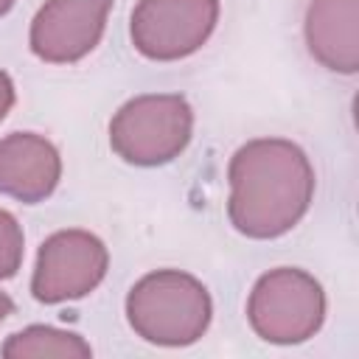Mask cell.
<instances>
[{
	"label": "cell",
	"instance_id": "4",
	"mask_svg": "<svg viewBox=\"0 0 359 359\" xmlns=\"http://www.w3.org/2000/svg\"><path fill=\"white\" fill-rule=\"evenodd\" d=\"M252 331L272 345H297L311 339L325 320V292L320 280L297 266L264 272L247 300Z\"/></svg>",
	"mask_w": 359,
	"mask_h": 359
},
{
	"label": "cell",
	"instance_id": "2",
	"mask_svg": "<svg viewBox=\"0 0 359 359\" xmlns=\"http://www.w3.org/2000/svg\"><path fill=\"white\" fill-rule=\"evenodd\" d=\"M210 314L213 303L202 280L180 269L149 272L126 294V320L132 331L163 348H185L202 339Z\"/></svg>",
	"mask_w": 359,
	"mask_h": 359
},
{
	"label": "cell",
	"instance_id": "13",
	"mask_svg": "<svg viewBox=\"0 0 359 359\" xmlns=\"http://www.w3.org/2000/svg\"><path fill=\"white\" fill-rule=\"evenodd\" d=\"M11 311H14V300H11L6 292H0V323H3Z\"/></svg>",
	"mask_w": 359,
	"mask_h": 359
},
{
	"label": "cell",
	"instance_id": "14",
	"mask_svg": "<svg viewBox=\"0 0 359 359\" xmlns=\"http://www.w3.org/2000/svg\"><path fill=\"white\" fill-rule=\"evenodd\" d=\"M14 3H17V0H0V17H3V14H8Z\"/></svg>",
	"mask_w": 359,
	"mask_h": 359
},
{
	"label": "cell",
	"instance_id": "7",
	"mask_svg": "<svg viewBox=\"0 0 359 359\" xmlns=\"http://www.w3.org/2000/svg\"><path fill=\"white\" fill-rule=\"evenodd\" d=\"M115 0H48L31 20V50L48 65L84 59L104 36Z\"/></svg>",
	"mask_w": 359,
	"mask_h": 359
},
{
	"label": "cell",
	"instance_id": "1",
	"mask_svg": "<svg viewBox=\"0 0 359 359\" xmlns=\"http://www.w3.org/2000/svg\"><path fill=\"white\" fill-rule=\"evenodd\" d=\"M227 182L230 224L258 241L289 233L314 199V168L306 151L283 137H258L236 149Z\"/></svg>",
	"mask_w": 359,
	"mask_h": 359
},
{
	"label": "cell",
	"instance_id": "10",
	"mask_svg": "<svg viewBox=\"0 0 359 359\" xmlns=\"http://www.w3.org/2000/svg\"><path fill=\"white\" fill-rule=\"evenodd\" d=\"M6 359H31V356H59V359H87L93 348L73 331L53 325H28L14 331L3 345Z\"/></svg>",
	"mask_w": 359,
	"mask_h": 359
},
{
	"label": "cell",
	"instance_id": "8",
	"mask_svg": "<svg viewBox=\"0 0 359 359\" xmlns=\"http://www.w3.org/2000/svg\"><path fill=\"white\" fill-rule=\"evenodd\" d=\"M62 180L56 146L36 132H11L0 140V194L36 205L48 199Z\"/></svg>",
	"mask_w": 359,
	"mask_h": 359
},
{
	"label": "cell",
	"instance_id": "9",
	"mask_svg": "<svg viewBox=\"0 0 359 359\" xmlns=\"http://www.w3.org/2000/svg\"><path fill=\"white\" fill-rule=\"evenodd\" d=\"M359 0H311L306 8L309 53L328 70L353 76L359 70Z\"/></svg>",
	"mask_w": 359,
	"mask_h": 359
},
{
	"label": "cell",
	"instance_id": "6",
	"mask_svg": "<svg viewBox=\"0 0 359 359\" xmlns=\"http://www.w3.org/2000/svg\"><path fill=\"white\" fill-rule=\"evenodd\" d=\"M109 252L104 241L87 230H59L48 236L36 252L31 294L39 303H67L90 294L107 275Z\"/></svg>",
	"mask_w": 359,
	"mask_h": 359
},
{
	"label": "cell",
	"instance_id": "11",
	"mask_svg": "<svg viewBox=\"0 0 359 359\" xmlns=\"http://www.w3.org/2000/svg\"><path fill=\"white\" fill-rule=\"evenodd\" d=\"M22 252H25V236L20 222L8 210H0V280L17 275L22 264Z\"/></svg>",
	"mask_w": 359,
	"mask_h": 359
},
{
	"label": "cell",
	"instance_id": "12",
	"mask_svg": "<svg viewBox=\"0 0 359 359\" xmlns=\"http://www.w3.org/2000/svg\"><path fill=\"white\" fill-rule=\"evenodd\" d=\"M11 107H14V81L8 79V73L0 70V121L8 115Z\"/></svg>",
	"mask_w": 359,
	"mask_h": 359
},
{
	"label": "cell",
	"instance_id": "5",
	"mask_svg": "<svg viewBox=\"0 0 359 359\" xmlns=\"http://www.w3.org/2000/svg\"><path fill=\"white\" fill-rule=\"evenodd\" d=\"M219 22V0H137L129 36L140 56L177 62L196 53Z\"/></svg>",
	"mask_w": 359,
	"mask_h": 359
},
{
	"label": "cell",
	"instance_id": "3",
	"mask_svg": "<svg viewBox=\"0 0 359 359\" xmlns=\"http://www.w3.org/2000/svg\"><path fill=\"white\" fill-rule=\"evenodd\" d=\"M194 135V109L180 93H149L126 101L109 121L112 151L140 168L165 165L185 151Z\"/></svg>",
	"mask_w": 359,
	"mask_h": 359
}]
</instances>
